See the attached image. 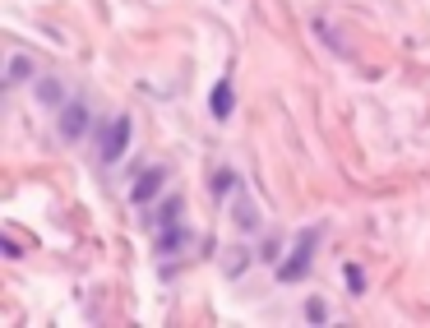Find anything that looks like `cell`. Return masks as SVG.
Here are the masks:
<instances>
[{
  "instance_id": "1",
  "label": "cell",
  "mask_w": 430,
  "mask_h": 328,
  "mask_svg": "<svg viewBox=\"0 0 430 328\" xmlns=\"http://www.w3.org/2000/svg\"><path fill=\"white\" fill-rule=\"evenodd\" d=\"M315 250H320V227H306L297 236V245L287 250V259L278 263V282H301V277H310V259H315Z\"/></svg>"
},
{
  "instance_id": "2",
  "label": "cell",
  "mask_w": 430,
  "mask_h": 328,
  "mask_svg": "<svg viewBox=\"0 0 430 328\" xmlns=\"http://www.w3.org/2000/svg\"><path fill=\"white\" fill-rule=\"evenodd\" d=\"M130 134H134V121L130 116H116V121H107L102 125V143H98V153H102V162H121L125 157V148H130Z\"/></svg>"
},
{
  "instance_id": "3",
  "label": "cell",
  "mask_w": 430,
  "mask_h": 328,
  "mask_svg": "<svg viewBox=\"0 0 430 328\" xmlns=\"http://www.w3.org/2000/svg\"><path fill=\"white\" fill-rule=\"evenodd\" d=\"M89 125H93V111H89V102L84 98H74V102H65L60 107V143H79L84 134H89Z\"/></svg>"
},
{
  "instance_id": "4",
  "label": "cell",
  "mask_w": 430,
  "mask_h": 328,
  "mask_svg": "<svg viewBox=\"0 0 430 328\" xmlns=\"http://www.w3.org/2000/svg\"><path fill=\"white\" fill-rule=\"evenodd\" d=\"M167 166H148V171H139V181L130 185V204H139V208H148L157 195H162V185H167Z\"/></svg>"
},
{
  "instance_id": "5",
  "label": "cell",
  "mask_w": 430,
  "mask_h": 328,
  "mask_svg": "<svg viewBox=\"0 0 430 328\" xmlns=\"http://www.w3.org/2000/svg\"><path fill=\"white\" fill-rule=\"evenodd\" d=\"M28 93H33L37 107H65V102H70V98H65V93H70L65 79H56V74H37Z\"/></svg>"
},
{
  "instance_id": "6",
  "label": "cell",
  "mask_w": 430,
  "mask_h": 328,
  "mask_svg": "<svg viewBox=\"0 0 430 328\" xmlns=\"http://www.w3.org/2000/svg\"><path fill=\"white\" fill-rule=\"evenodd\" d=\"M232 222L245 231V236H250V231H259V204H254L250 195H236V199H232Z\"/></svg>"
},
{
  "instance_id": "7",
  "label": "cell",
  "mask_w": 430,
  "mask_h": 328,
  "mask_svg": "<svg viewBox=\"0 0 430 328\" xmlns=\"http://www.w3.org/2000/svg\"><path fill=\"white\" fill-rule=\"evenodd\" d=\"M209 111H213V121H232V111H236V93H232V84H227V79H218V84H213Z\"/></svg>"
},
{
  "instance_id": "8",
  "label": "cell",
  "mask_w": 430,
  "mask_h": 328,
  "mask_svg": "<svg viewBox=\"0 0 430 328\" xmlns=\"http://www.w3.org/2000/svg\"><path fill=\"white\" fill-rule=\"evenodd\" d=\"M185 245H190V231L181 222L176 227H157V254H181Z\"/></svg>"
},
{
  "instance_id": "9",
  "label": "cell",
  "mask_w": 430,
  "mask_h": 328,
  "mask_svg": "<svg viewBox=\"0 0 430 328\" xmlns=\"http://www.w3.org/2000/svg\"><path fill=\"white\" fill-rule=\"evenodd\" d=\"M209 190H213V199H218V204H222V199H232L236 190H241V176H236L232 166H222V171H213Z\"/></svg>"
},
{
  "instance_id": "10",
  "label": "cell",
  "mask_w": 430,
  "mask_h": 328,
  "mask_svg": "<svg viewBox=\"0 0 430 328\" xmlns=\"http://www.w3.org/2000/svg\"><path fill=\"white\" fill-rule=\"evenodd\" d=\"M181 218H185V199H176V195H171V199H162V204H157V213H153V222H157V227H176Z\"/></svg>"
},
{
  "instance_id": "11",
  "label": "cell",
  "mask_w": 430,
  "mask_h": 328,
  "mask_svg": "<svg viewBox=\"0 0 430 328\" xmlns=\"http://www.w3.org/2000/svg\"><path fill=\"white\" fill-rule=\"evenodd\" d=\"M28 79H37V74H33V60H28V55H10L5 84H10V88H19V84H28Z\"/></svg>"
},
{
  "instance_id": "12",
  "label": "cell",
  "mask_w": 430,
  "mask_h": 328,
  "mask_svg": "<svg viewBox=\"0 0 430 328\" xmlns=\"http://www.w3.org/2000/svg\"><path fill=\"white\" fill-rule=\"evenodd\" d=\"M306 324H329V306H324L320 296H310V301H306Z\"/></svg>"
},
{
  "instance_id": "13",
  "label": "cell",
  "mask_w": 430,
  "mask_h": 328,
  "mask_svg": "<svg viewBox=\"0 0 430 328\" xmlns=\"http://www.w3.org/2000/svg\"><path fill=\"white\" fill-rule=\"evenodd\" d=\"M342 277H347V291H352V296L365 291V273L356 268V263H347V268H342Z\"/></svg>"
},
{
  "instance_id": "14",
  "label": "cell",
  "mask_w": 430,
  "mask_h": 328,
  "mask_svg": "<svg viewBox=\"0 0 430 328\" xmlns=\"http://www.w3.org/2000/svg\"><path fill=\"white\" fill-rule=\"evenodd\" d=\"M245 263H250V254H245V250H227V277H241Z\"/></svg>"
},
{
  "instance_id": "15",
  "label": "cell",
  "mask_w": 430,
  "mask_h": 328,
  "mask_svg": "<svg viewBox=\"0 0 430 328\" xmlns=\"http://www.w3.org/2000/svg\"><path fill=\"white\" fill-rule=\"evenodd\" d=\"M259 254H264V259H278V254H282V241H278V236H264V241H259Z\"/></svg>"
}]
</instances>
